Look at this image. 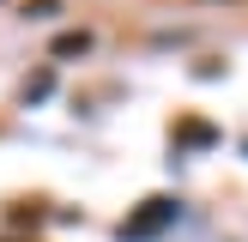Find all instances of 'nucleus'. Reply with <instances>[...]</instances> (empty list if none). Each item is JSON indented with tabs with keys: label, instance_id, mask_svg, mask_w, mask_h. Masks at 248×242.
I'll return each instance as SVG.
<instances>
[{
	"label": "nucleus",
	"instance_id": "f257e3e1",
	"mask_svg": "<svg viewBox=\"0 0 248 242\" xmlns=\"http://www.w3.org/2000/svg\"><path fill=\"white\" fill-rule=\"evenodd\" d=\"M170 218H176V200H170V194H157V200H145L140 212H133L127 224H121V242H152L157 230L170 224Z\"/></svg>",
	"mask_w": 248,
	"mask_h": 242
},
{
	"label": "nucleus",
	"instance_id": "f03ea898",
	"mask_svg": "<svg viewBox=\"0 0 248 242\" xmlns=\"http://www.w3.org/2000/svg\"><path fill=\"white\" fill-rule=\"evenodd\" d=\"M212 139H218V133L206 127V121H182V127H176V145H212Z\"/></svg>",
	"mask_w": 248,
	"mask_h": 242
},
{
	"label": "nucleus",
	"instance_id": "7ed1b4c3",
	"mask_svg": "<svg viewBox=\"0 0 248 242\" xmlns=\"http://www.w3.org/2000/svg\"><path fill=\"white\" fill-rule=\"evenodd\" d=\"M91 48V36L85 30H67V36H55V55H85Z\"/></svg>",
	"mask_w": 248,
	"mask_h": 242
}]
</instances>
